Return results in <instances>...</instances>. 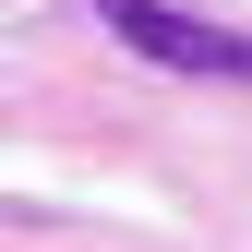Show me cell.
Listing matches in <instances>:
<instances>
[{"instance_id":"obj_1","label":"cell","mask_w":252,"mask_h":252,"mask_svg":"<svg viewBox=\"0 0 252 252\" xmlns=\"http://www.w3.org/2000/svg\"><path fill=\"white\" fill-rule=\"evenodd\" d=\"M84 12H96L108 36H120V48H144L156 72L252 84V36H240V24H204V12H180V0H84Z\"/></svg>"}]
</instances>
